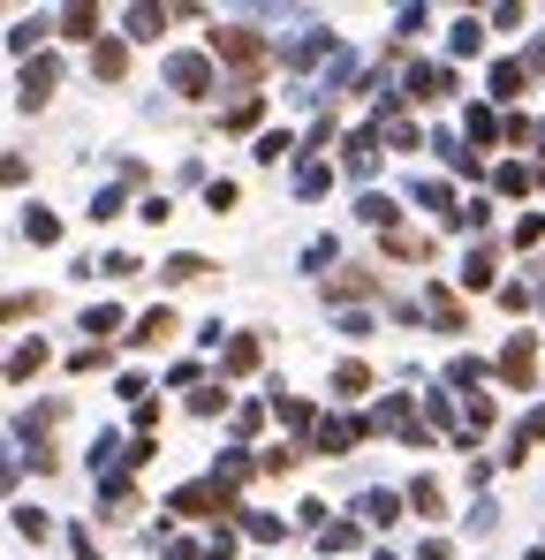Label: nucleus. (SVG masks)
Segmentation results:
<instances>
[{
    "label": "nucleus",
    "instance_id": "f257e3e1",
    "mask_svg": "<svg viewBox=\"0 0 545 560\" xmlns=\"http://www.w3.org/2000/svg\"><path fill=\"white\" fill-rule=\"evenodd\" d=\"M212 61H235L243 76H265L273 46H265L258 31H243V23H220V31H212Z\"/></svg>",
    "mask_w": 545,
    "mask_h": 560
},
{
    "label": "nucleus",
    "instance_id": "f03ea898",
    "mask_svg": "<svg viewBox=\"0 0 545 560\" xmlns=\"http://www.w3.org/2000/svg\"><path fill=\"white\" fill-rule=\"evenodd\" d=\"M168 92H182V99H212V92H220L212 53H168Z\"/></svg>",
    "mask_w": 545,
    "mask_h": 560
},
{
    "label": "nucleus",
    "instance_id": "7ed1b4c3",
    "mask_svg": "<svg viewBox=\"0 0 545 560\" xmlns=\"http://www.w3.org/2000/svg\"><path fill=\"white\" fill-rule=\"evenodd\" d=\"M53 84H61V69H53L46 53H38V61H23V84H15V107H23V114H38V107L53 99Z\"/></svg>",
    "mask_w": 545,
    "mask_h": 560
},
{
    "label": "nucleus",
    "instance_id": "20e7f679",
    "mask_svg": "<svg viewBox=\"0 0 545 560\" xmlns=\"http://www.w3.org/2000/svg\"><path fill=\"white\" fill-rule=\"evenodd\" d=\"M500 379H508V387H531V379H538V341H531V333H516V341L500 349Z\"/></svg>",
    "mask_w": 545,
    "mask_h": 560
},
{
    "label": "nucleus",
    "instance_id": "39448f33",
    "mask_svg": "<svg viewBox=\"0 0 545 560\" xmlns=\"http://www.w3.org/2000/svg\"><path fill=\"white\" fill-rule=\"evenodd\" d=\"M334 53H342V38H334V31H304V38H288V53H281V61H288V69H311V61H334Z\"/></svg>",
    "mask_w": 545,
    "mask_h": 560
},
{
    "label": "nucleus",
    "instance_id": "423d86ee",
    "mask_svg": "<svg viewBox=\"0 0 545 560\" xmlns=\"http://www.w3.org/2000/svg\"><path fill=\"white\" fill-rule=\"evenodd\" d=\"M357 439H363L357 417H319V424H311V447H319V454H349Z\"/></svg>",
    "mask_w": 545,
    "mask_h": 560
},
{
    "label": "nucleus",
    "instance_id": "0eeeda50",
    "mask_svg": "<svg viewBox=\"0 0 545 560\" xmlns=\"http://www.w3.org/2000/svg\"><path fill=\"white\" fill-rule=\"evenodd\" d=\"M168 508H175V515H227V492H220V485L205 477V485H182Z\"/></svg>",
    "mask_w": 545,
    "mask_h": 560
},
{
    "label": "nucleus",
    "instance_id": "6e6552de",
    "mask_svg": "<svg viewBox=\"0 0 545 560\" xmlns=\"http://www.w3.org/2000/svg\"><path fill=\"white\" fill-rule=\"evenodd\" d=\"M357 515L371 523V531H394V523H401V492H379V485H371V492L357 500Z\"/></svg>",
    "mask_w": 545,
    "mask_h": 560
},
{
    "label": "nucleus",
    "instance_id": "1a4fd4ad",
    "mask_svg": "<svg viewBox=\"0 0 545 560\" xmlns=\"http://www.w3.org/2000/svg\"><path fill=\"white\" fill-rule=\"evenodd\" d=\"M371 137H379V151H417V122H409V114H394V107H386V114H379V130H371Z\"/></svg>",
    "mask_w": 545,
    "mask_h": 560
},
{
    "label": "nucleus",
    "instance_id": "9d476101",
    "mask_svg": "<svg viewBox=\"0 0 545 560\" xmlns=\"http://www.w3.org/2000/svg\"><path fill=\"white\" fill-rule=\"evenodd\" d=\"M447 92H455V69H439V61L409 69V99H447Z\"/></svg>",
    "mask_w": 545,
    "mask_h": 560
},
{
    "label": "nucleus",
    "instance_id": "9b49d317",
    "mask_svg": "<svg viewBox=\"0 0 545 560\" xmlns=\"http://www.w3.org/2000/svg\"><path fill=\"white\" fill-rule=\"evenodd\" d=\"M342 167H349L357 182H371V174H379V137H371V130H363V137H349V144H342Z\"/></svg>",
    "mask_w": 545,
    "mask_h": 560
},
{
    "label": "nucleus",
    "instance_id": "f8f14e48",
    "mask_svg": "<svg viewBox=\"0 0 545 560\" xmlns=\"http://www.w3.org/2000/svg\"><path fill=\"white\" fill-rule=\"evenodd\" d=\"M379 431H394V439H409V447H424V431H417V417H409V402H379Z\"/></svg>",
    "mask_w": 545,
    "mask_h": 560
},
{
    "label": "nucleus",
    "instance_id": "ddd939ff",
    "mask_svg": "<svg viewBox=\"0 0 545 560\" xmlns=\"http://www.w3.org/2000/svg\"><path fill=\"white\" fill-rule=\"evenodd\" d=\"M447 53H455V61H478V53H485V23H478V15H462V23L447 31Z\"/></svg>",
    "mask_w": 545,
    "mask_h": 560
},
{
    "label": "nucleus",
    "instance_id": "4468645a",
    "mask_svg": "<svg viewBox=\"0 0 545 560\" xmlns=\"http://www.w3.org/2000/svg\"><path fill=\"white\" fill-rule=\"evenodd\" d=\"M122 69H129V46H122V38H99V46H91V76L122 84Z\"/></svg>",
    "mask_w": 545,
    "mask_h": 560
},
{
    "label": "nucleus",
    "instance_id": "2eb2a0df",
    "mask_svg": "<svg viewBox=\"0 0 545 560\" xmlns=\"http://www.w3.org/2000/svg\"><path fill=\"white\" fill-rule=\"evenodd\" d=\"M424 318H432L439 333H462V295H455V288H432V303H424Z\"/></svg>",
    "mask_w": 545,
    "mask_h": 560
},
{
    "label": "nucleus",
    "instance_id": "dca6fc26",
    "mask_svg": "<svg viewBox=\"0 0 545 560\" xmlns=\"http://www.w3.org/2000/svg\"><path fill=\"white\" fill-rule=\"evenodd\" d=\"M394 212H401V205L379 197V190H363V197H357V220H363V228H379V235H394Z\"/></svg>",
    "mask_w": 545,
    "mask_h": 560
},
{
    "label": "nucleus",
    "instance_id": "f3484780",
    "mask_svg": "<svg viewBox=\"0 0 545 560\" xmlns=\"http://www.w3.org/2000/svg\"><path fill=\"white\" fill-rule=\"evenodd\" d=\"M531 84V61H493V99H523Z\"/></svg>",
    "mask_w": 545,
    "mask_h": 560
},
{
    "label": "nucleus",
    "instance_id": "a211bd4d",
    "mask_svg": "<svg viewBox=\"0 0 545 560\" xmlns=\"http://www.w3.org/2000/svg\"><path fill=\"white\" fill-rule=\"evenodd\" d=\"M409 197H417V205H424V212H439V220H455V212H462V205H455V190H447V182H409Z\"/></svg>",
    "mask_w": 545,
    "mask_h": 560
},
{
    "label": "nucleus",
    "instance_id": "6ab92c4d",
    "mask_svg": "<svg viewBox=\"0 0 545 560\" xmlns=\"http://www.w3.org/2000/svg\"><path fill=\"white\" fill-rule=\"evenodd\" d=\"M220 372H227V379H243V372H258V341H250V333H235V341L220 349Z\"/></svg>",
    "mask_w": 545,
    "mask_h": 560
},
{
    "label": "nucleus",
    "instance_id": "aec40b11",
    "mask_svg": "<svg viewBox=\"0 0 545 560\" xmlns=\"http://www.w3.org/2000/svg\"><path fill=\"white\" fill-rule=\"evenodd\" d=\"M212 485H220V492H235V485H250V454H243V447H227V454L212 462Z\"/></svg>",
    "mask_w": 545,
    "mask_h": 560
},
{
    "label": "nucleus",
    "instance_id": "412c9836",
    "mask_svg": "<svg viewBox=\"0 0 545 560\" xmlns=\"http://www.w3.org/2000/svg\"><path fill=\"white\" fill-rule=\"evenodd\" d=\"M538 439H545V410H531V417H523L516 431H508V462H523V454H531Z\"/></svg>",
    "mask_w": 545,
    "mask_h": 560
},
{
    "label": "nucleus",
    "instance_id": "4be33fe9",
    "mask_svg": "<svg viewBox=\"0 0 545 560\" xmlns=\"http://www.w3.org/2000/svg\"><path fill=\"white\" fill-rule=\"evenodd\" d=\"M61 38H91V46H99V8H84V0L61 8Z\"/></svg>",
    "mask_w": 545,
    "mask_h": 560
},
{
    "label": "nucleus",
    "instance_id": "5701e85b",
    "mask_svg": "<svg viewBox=\"0 0 545 560\" xmlns=\"http://www.w3.org/2000/svg\"><path fill=\"white\" fill-rule=\"evenodd\" d=\"M363 387H371V364H357V356H349V364H334V394H342V402H357Z\"/></svg>",
    "mask_w": 545,
    "mask_h": 560
},
{
    "label": "nucleus",
    "instance_id": "b1692460",
    "mask_svg": "<svg viewBox=\"0 0 545 560\" xmlns=\"http://www.w3.org/2000/svg\"><path fill=\"white\" fill-rule=\"evenodd\" d=\"M122 31H129V38H160V31H168V8H129Z\"/></svg>",
    "mask_w": 545,
    "mask_h": 560
},
{
    "label": "nucleus",
    "instance_id": "393cba45",
    "mask_svg": "<svg viewBox=\"0 0 545 560\" xmlns=\"http://www.w3.org/2000/svg\"><path fill=\"white\" fill-rule=\"evenodd\" d=\"M326 182H334L326 159H304V167H296V197H326Z\"/></svg>",
    "mask_w": 545,
    "mask_h": 560
},
{
    "label": "nucleus",
    "instance_id": "a878e982",
    "mask_svg": "<svg viewBox=\"0 0 545 560\" xmlns=\"http://www.w3.org/2000/svg\"><path fill=\"white\" fill-rule=\"evenodd\" d=\"M168 333H175V311H145L129 341H137V349H152V341H168Z\"/></svg>",
    "mask_w": 545,
    "mask_h": 560
},
{
    "label": "nucleus",
    "instance_id": "bb28decb",
    "mask_svg": "<svg viewBox=\"0 0 545 560\" xmlns=\"http://www.w3.org/2000/svg\"><path fill=\"white\" fill-rule=\"evenodd\" d=\"M46 372V341H23L15 356H8V379H38Z\"/></svg>",
    "mask_w": 545,
    "mask_h": 560
},
{
    "label": "nucleus",
    "instance_id": "cd10ccee",
    "mask_svg": "<svg viewBox=\"0 0 545 560\" xmlns=\"http://www.w3.org/2000/svg\"><path fill=\"white\" fill-rule=\"evenodd\" d=\"M357 546H363L357 523H326V531H319V553H357Z\"/></svg>",
    "mask_w": 545,
    "mask_h": 560
},
{
    "label": "nucleus",
    "instance_id": "c85d7f7f",
    "mask_svg": "<svg viewBox=\"0 0 545 560\" xmlns=\"http://www.w3.org/2000/svg\"><path fill=\"white\" fill-rule=\"evenodd\" d=\"M432 151H439L455 174H478V151H462V137H447V130H439V137H432Z\"/></svg>",
    "mask_w": 545,
    "mask_h": 560
},
{
    "label": "nucleus",
    "instance_id": "c756f323",
    "mask_svg": "<svg viewBox=\"0 0 545 560\" xmlns=\"http://www.w3.org/2000/svg\"><path fill=\"white\" fill-rule=\"evenodd\" d=\"M273 417L288 424V431H311V424H319V417H311V402H296V394H273Z\"/></svg>",
    "mask_w": 545,
    "mask_h": 560
},
{
    "label": "nucleus",
    "instance_id": "7c9ffc66",
    "mask_svg": "<svg viewBox=\"0 0 545 560\" xmlns=\"http://www.w3.org/2000/svg\"><path fill=\"white\" fill-rule=\"evenodd\" d=\"M23 235H30V243H61V220H53L46 205H30V212H23Z\"/></svg>",
    "mask_w": 545,
    "mask_h": 560
},
{
    "label": "nucleus",
    "instance_id": "2f4dec72",
    "mask_svg": "<svg viewBox=\"0 0 545 560\" xmlns=\"http://www.w3.org/2000/svg\"><path fill=\"white\" fill-rule=\"evenodd\" d=\"M409 508H417V515H439V508H447L439 477H417V485H409Z\"/></svg>",
    "mask_w": 545,
    "mask_h": 560
},
{
    "label": "nucleus",
    "instance_id": "473e14b6",
    "mask_svg": "<svg viewBox=\"0 0 545 560\" xmlns=\"http://www.w3.org/2000/svg\"><path fill=\"white\" fill-rule=\"evenodd\" d=\"M258 114H265V99H258V92H243V99H235V107H227V114H220V122H227V130H250V122H258Z\"/></svg>",
    "mask_w": 545,
    "mask_h": 560
},
{
    "label": "nucleus",
    "instance_id": "72a5a7b5",
    "mask_svg": "<svg viewBox=\"0 0 545 560\" xmlns=\"http://www.w3.org/2000/svg\"><path fill=\"white\" fill-rule=\"evenodd\" d=\"M485 220H493V205H485V197H470V205H462V212H455V220H447V228H455V235H478V228H485Z\"/></svg>",
    "mask_w": 545,
    "mask_h": 560
},
{
    "label": "nucleus",
    "instance_id": "f704fd0d",
    "mask_svg": "<svg viewBox=\"0 0 545 560\" xmlns=\"http://www.w3.org/2000/svg\"><path fill=\"white\" fill-rule=\"evenodd\" d=\"M243 538H258V546H273V538H281V515H258V508H243Z\"/></svg>",
    "mask_w": 545,
    "mask_h": 560
},
{
    "label": "nucleus",
    "instance_id": "c9c22d12",
    "mask_svg": "<svg viewBox=\"0 0 545 560\" xmlns=\"http://www.w3.org/2000/svg\"><path fill=\"white\" fill-rule=\"evenodd\" d=\"M160 273H168V280H175V288H182V280H205V273H212V266H205L197 251H182V258H168V266H160Z\"/></svg>",
    "mask_w": 545,
    "mask_h": 560
},
{
    "label": "nucleus",
    "instance_id": "e433bc0d",
    "mask_svg": "<svg viewBox=\"0 0 545 560\" xmlns=\"http://www.w3.org/2000/svg\"><path fill=\"white\" fill-rule=\"evenodd\" d=\"M38 31H53V23H46V15H23V23L8 31V46H15V53H30V46H38Z\"/></svg>",
    "mask_w": 545,
    "mask_h": 560
},
{
    "label": "nucleus",
    "instance_id": "4c0bfd02",
    "mask_svg": "<svg viewBox=\"0 0 545 560\" xmlns=\"http://www.w3.org/2000/svg\"><path fill=\"white\" fill-rule=\"evenodd\" d=\"M114 326H122V311H107V303H99V311H84V333H91V349H99Z\"/></svg>",
    "mask_w": 545,
    "mask_h": 560
},
{
    "label": "nucleus",
    "instance_id": "58836bf2",
    "mask_svg": "<svg viewBox=\"0 0 545 560\" xmlns=\"http://www.w3.org/2000/svg\"><path fill=\"white\" fill-rule=\"evenodd\" d=\"M462 288H493V251H470V266H462Z\"/></svg>",
    "mask_w": 545,
    "mask_h": 560
},
{
    "label": "nucleus",
    "instance_id": "ea45409f",
    "mask_svg": "<svg viewBox=\"0 0 545 560\" xmlns=\"http://www.w3.org/2000/svg\"><path fill=\"white\" fill-rule=\"evenodd\" d=\"M288 151H296V137H288V130H273V137H258V159H265V167H281Z\"/></svg>",
    "mask_w": 545,
    "mask_h": 560
},
{
    "label": "nucleus",
    "instance_id": "a19ab883",
    "mask_svg": "<svg viewBox=\"0 0 545 560\" xmlns=\"http://www.w3.org/2000/svg\"><path fill=\"white\" fill-rule=\"evenodd\" d=\"M386 258H424V235H409V228H394V235H386Z\"/></svg>",
    "mask_w": 545,
    "mask_h": 560
},
{
    "label": "nucleus",
    "instance_id": "79ce46f5",
    "mask_svg": "<svg viewBox=\"0 0 545 560\" xmlns=\"http://www.w3.org/2000/svg\"><path fill=\"white\" fill-rule=\"evenodd\" d=\"M545 174H531V167H500V190H508V197H523V190H538Z\"/></svg>",
    "mask_w": 545,
    "mask_h": 560
},
{
    "label": "nucleus",
    "instance_id": "37998d69",
    "mask_svg": "<svg viewBox=\"0 0 545 560\" xmlns=\"http://www.w3.org/2000/svg\"><path fill=\"white\" fill-rule=\"evenodd\" d=\"M447 379H455V387H478V379H485V364H478V356H455V364H447Z\"/></svg>",
    "mask_w": 545,
    "mask_h": 560
},
{
    "label": "nucleus",
    "instance_id": "c03bdc74",
    "mask_svg": "<svg viewBox=\"0 0 545 560\" xmlns=\"http://www.w3.org/2000/svg\"><path fill=\"white\" fill-rule=\"evenodd\" d=\"M189 410H197V417H220V410H227V394H220V387H197V394H189Z\"/></svg>",
    "mask_w": 545,
    "mask_h": 560
},
{
    "label": "nucleus",
    "instance_id": "a18cd8bd",
    "mask_svg": "<svg viewBox=\"0 0 545 560\" xmlns=\"http://www.w3.org/2000/svg\"><path fill=\"white\" fill-rule=\"evenodd\" d=\"M342 295H371V273H357V266H349V273L334 280V303H342Z\"/></svg>",
    "mask_w": 545,
    "mask_h": 560
},
{
    "label": "nucleus",
    "instance_id": "49530a36",
    "mask_svg": "<svg viewBox=\"0 0 545 560\" xmlns=\"http://www.w3.org/2000/svg\"><path fill=\"white\" fill-rule=\"evenodd\" d=\"M296 462H304L296 447H273V454H258V470H273V477H281V470H296Z\"/></svg>",
    "mask_w": 545,
    "mask_h": 560
},
{
    "label": "nucleus",
    "instance_id": "de8ad7c7",
    "mask_svg": "<svg viewBox=\"0 0 545 560\" xmlns=\"http://www.w3.org/2000/svg\"><path fill=\"white\" fill-rule=\"evenodd\" d=\"M15 531H23V538H46V531H53V523H46V515H38V508H15Z\"/></svg>",
    "mask_w": 545,
    "mask_h": 560
},
{
    "label": "nucleus",
    "instance_id": "09e8293b",
    "mask_svg": "<svg viewBox=\"0 0 545 560\" xmlns=\"http://www.w3.org/2000/svg\"><path fill=\"white\" fill-rule=\"evenodd\" d=\"M470 137H478V144H493V137H500V122H493L485 107H470Z\"/></svg>",
    "mask_w": 545,
    "mask_h": 560
},
{
    "label": "nucleus",
    "instance_id": "8fccbe9b",
    "mask_svg": "<svg viewBox=\"0 0 545 560\" xmlns=\"http://www.w3.org/2000/svg\"><path fill=\"white\" fill-rule=\"evenodd\" d=\"M545 243V220H516V251H538Z\"/></svg>",
    "mask_w": 545,
    "mask_h": 560
},
{
    "label": "nucleus",
    "instance_id": "3c124183",
    "mask_svg": "<svg viewBox=\"0 0 545 560\" xmlns=\"http://www.w3.org/2000/svg\"><path fill=\"white\" fill-rule=\"evenodd\" d=\"M30 311H38L30 295H0V326H8V318H30Z\"/></svg>",
    "mask_w": 545,
    "mask_h": 560
},
{
    "label": "nucleus",
    "instance_id": "603ef678",
    "mask_svg": "<svg viewBox=\"0 0 545 560\" xmlns=\"http://www.w3.org/2000/svg\"><path fill=\"white\" fill-rule=\"evenodd\" d=\"M212 560H235V531H227V523L212 531Z\"/></svg>",
    "mask_w": 545,
    "mask_h": 560
},
{
    "label": "nucleus",
    "instance_id": "864d4df0",
    "mask_svg": "<svg viewBox=\"0 0 545 560\" xmlns=\"http://www.w3.org/2000/svg\"><path fill=\"white\" fill-rule=\"evenodd\" d=\"M417 560H455V546H447V538H424V546H417Z\"/></svg>",
    "mask_w": 545,
    "mask_h": 560
},
{
    "label": "nucleus",
    "instance_id": "5fc2aeb1",
    "mask_svg": "<svg viewBox=\"0 0 545 560\" xmlns=\"http://www.w3.org/2000/svg\"><path fill=\"white\" fill-rule=\"evenodd\" d=\"M371 560H401V553H371Z\"/></svg>",
    "mask_w": 545,
    "mask_h": 560
},
{
    "label": "nucleus",
    "instance_id": "6e6d98bb",
    "mask_svg": "<svg viewBox=\"0 0 545 560\" xmlns=\"http://www.w3.org/2000/svg\"><path fill=\"white\" fill-rule=\"evenodd\" d=\"M523 560H545V553H523Z\"/></svg>",
    "mask_w": 545,
    "mask_h": 560
}]
</instances>
